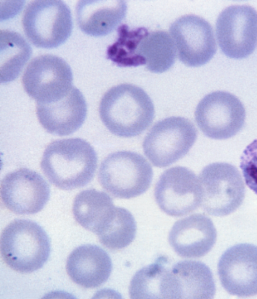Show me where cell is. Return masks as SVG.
I'll return each mask as SVG.
<instances>
[{
    "label": "cell",
    "mask_w": 257,
    "mask_h": 299,
    "mask_svg": "<svg viewBox=\"0 0 257 299\" xmlns=\"http://www.w3.org/2000/svg\"><path fill=\"white\" fill-rule=\"evenodd\" d=\"M97 165L96 153L86 140L78 138L57 140L46 148L41 169L57 187L71 190L83 187L93 179Z\"/></svg>",
    "instance_id": "obj_1"
},
{
    "label": "cell",
    "mask_w": 257,
    "mask_h": 299,
    "mask_svg": "<svg viewBox=\"0 0 257 299\" xmlns=\"http://www.w3.org/2000/svg\"><path fill=\"white\" fill-rule=\"evenodd\" d=\"M100 119L113 134L132 137L141 134L152 123L155 108L141 88L130 84L113 86L102 96L99 104Z\"/></svg>",
    "instance_id": "obj_2"
},
{
    "label": "cell",
    "mask_w": 257,
    "mask_h": 299,
    "mask_svg": "<svg viewBox=\"0 0 257 299\" xmlns=\"http://www.w3.org/2000/svg\"><path fill=\"white\" fill-rule=\"evenodd\" d=\"M3 260L11 268L31 273L41 268L50 253V242L44 229L37 223L16 219L3 230L0 242Z\"/></svg>",
    "instance_id": "obj_3"
},
{
    "label": "cell",
    "mask_w": 257,
    "mask_h": 299,
    "mask_svg": "<svg viewBox=\"0 0 257 299\" xmlns=\"http://www.w3.org/2000/svg\"><path fill=\"white\" fill-rule=\"evenodd\" d=\"M153 177V168L141 154L118 151L108 155L101 162L98 181L113 196L130 199L145 193Z\"/></svg>",
    "instance_id": "obj_4"
},
{
    "label": "cell",
    "mask_w": 257,
    "mask_h": 299,
    "mask_svg": "<svg viewBox=\"0 0 257 299\" xmlns=\"http://www.w3.org/2000/svg\"><path fill=\"white\" fill-rule=\"evenodd\" d=\"M22 24L29 40L36 47L53 49L71 35L73 23L68 6L62 1L38 0L27 6Z\"/></svg>",
    "instance_id": "obj_5"
},
{
    "label": "cell",
    "mask_w": 257,
    "mask_h": 299,
    "mask_svg": "<svg viewBox=\"0 0 257 299\" xmlns=\"http://www.w3.org/2000/svg\"><path fill=\"white\" fill-rule=\"evenodd\" d=\"M197 130L189 119L172 116L155 123L143 143L145 155L156 167L168 166L184 157L195 143Z\"/></svg>",
    "instance_id": "obj_6"
},
{
    "label": "cell",
    "mask_w": 257,
    "mask_h": 299,
    "mask_svg": "<svg viewBox=\"0 0 257 299\" xmlns=\"http://www.w3.org/2000/svg\"><path fill=\"white\" fill-rule=\"evenodd\" d=\"M198 178L202 191L201 206L208 214L226 216L241 205L245 186L234 166L224 162L211 163L202 170Z\"/></svg>",
    "instance_id": "obj_7"
},
{
    "label": "cell",
    "mask_w": 257,
    "mask_h": 299,
    "mask_svg": "<svg viewBox=\"0 0 257 299\" xmlns=\"http://www.w3.org/2000/svg\"><path fill=\"white\" fill-rule=\"evenodd\" d=\"M246 117L243 105L234 95L217 91L204 97L195 111L198 126L207 137L228 139L243 127Z\"/></svg>",
    "instance_id": "obj_8"
},
{
    "label": "cell",
    "mask_w": 257,
    "mask_h": 299,
    "mask_svg": "<svg viewBox=\"0 0 257 299\" xmlns=\"http://www.w3.org/2000/svg\"><path fill=\"white\" fill-rule=\"evenodd\" d=\"M73 74L68 64L55 55L46 54L34 58L22 77L24 88L37 103L58 99L73 86Z\"/></svg>",
    "instance_id": "obj_9"
},
{
    "label": "cell",
    "mask_w": 257,
    "mask_h": 299,
    "mask_svg": "<svg viewBox=\"0 0 257 299\" xmlns=\"http://www.w3.org/2000/svg\"><path fill=\"white\" fill-rule=\"evenodd\" d=\"M216 34L220 48L227 57H247L257 43V11L247 5L227 7L217 19Z\"/></svg>",
    "instance_id": "obj_10"
},
{
    "label": "cell",
    "mask_w": 257,
    "mask_h": 299,
    "mask_svg": "<svg viewBox=\"0 0 257 299\" xmlns=\"http://www.w3.org/2000/svg\"><path fill=\"white\" fill-rule=\"evenodd\" d=\"M156 201L168 215L181 216L201 206L202 191L199 178L191 170L175 166L160 176L154 191Z\"/></svg>",
    "instance_id": "obj_11"
},
{
    "label": "cell",
    "mask_w": 257,
    "mask_h": 299,
    "mask_svg": "<svg viewBox=\"0 0 257 299\" xmlns=\"http://www.w3.org/2000/svg\"><path fill=\"white\" fill-rule=\"evenodd\" d=\"M169 31L179 59L186 66H202L215 55L213 31L204 19L191 14L183 16L171 25Z\"/></svg>",
    "instance_id": "obj_12"
},
{
    "label": "cell",
    "mask_w": 257,
    "mask_h": 299,
    "mask_svg": "<svg viewBox=\"0 0 257 299\" xmlns=\"http://www.w3.org/2000/svg\"><path fill=\"white\" fill-rule=\"evenodd\" d=\"M50 195L45 179L38 172L22 168L7 174L1 184L5 206L18 214H32L43 209Z\"/></svg>",
    "instance_id": "obj_13"
},
{
    "label": "cell",
    "mask_w": 257,
    "mask_h": 299,
    "mask_svg": "<svg viewBox=\"0 0 257 299\" xmlns=\"http://www.w3.org/2000/svg\"><path fill=\"white\" fill-rule=\"evenodd\" d=\"M221 285L238 297L257 294V246L239 243L227 249L218 263Z\"/></svg>",
    "instance_id": "obj_14"
},
{
    "label": "cell",
    "mask_w": 257,
    "mask_h": 299,
    "mask_svg": "<svg viewBox=\"0 0 257 299\" xmlns=\"http://www.w3.org/2000/svg\"><path fill=\"white\" fill-rule=\"evenodd\" d=\"M85 98L73 86L61 98L47 103H37L36 113L40 123L49 133L66 136L78 130L87 115Z\"/></svg>",
    "instance_id": "obj_15"
},
{
    "label": "cell",
    "mask_w": 257,
    "mask_h": 299,
    "mask_svg": "<svg viewBox=\"0 0 257 299\" xmlns=\"http://www.w3.org/2000/svg\"><path fill=\"white\" fill-rule=\"evenodd\" d=\"M212 221L204 214L196 213L176 221L169 235L175 251L184 258H199L208 253L216 240Z\"/></svg>",
    "instance_id": "obj_16"
},
{
    "label": "cell",
    "mask_w": 257,
    "mask_h": 299,
    "mask_svg": "<svg viewBox=\"0 0 257 299\" xmlns=\"http://www.w3.org/2000/svg\"><path fill=\"white\" fill-rule=\"evenodd\" d=\"M112 261L108 253L98 246L87 244L74 249L66 262V271L76 284L85 288L98 287L108 279Z\"/></svg>",
    "instance_id": "obj_17"
},
{
    "label": "cell",
    "mask_w": 257,
    "mask_h": 299,
    "mask_svg": "<svg viewBox=\"0 0 257 299\" xmlns=\"http://www.w3.org/2000/svg\"><path fill=\"white\" fill-rule=\"evenodd\" d=\"M171 298H213L215 284L212 273L205 263L183 260L170 269Z\"/></svg>",
    "instance_id": "obj_18"
},
{
    "label": "cell",
    "mask_w": 257,
    "mask_h": 299,
    "mask_svg": "<svg viewBox=\"0 0 257 299\" xmlns=\"http://www.w3.org/2000/svg\"><path fill=\"white\" fill-rule=\"evenodd\" d=\"M126 11L124 1H80L76 8V19L83 33L93 37L104 36L118 27Z\"/></svg>",
    "instance_id": "obj_19"
},
{
    "label": "cell",
    "mask_w": 257,
    "mask_h": 299,
    "mask_svg": "<svg viewBox=\"0 0 257 299\" xmlns=\"http://www.w3.org/2000/svg\"><path fill=\"white\" fill-rule=\"evenodd\" d=\"M115 207L107 193L89 189L76 195L72 211L76 221L81 226L98 234L108 222Z\"/></svg>",
    "instance_id": "obj_20"
},
{
    "label": "cell",
    "mask_w": 257,
    "mask_h": 299,
    "mask_svg": "<svg viewBox=\"0 0 257 299\" xmlns=\"http://www.w3.org/2000/svg\"><path fill=\"white\" fill-rule=\"evenodd\" d=\"M176 53L172 38L164 31L148 32L139 45V56L147 69L154 73H162L171 68Z\"/></svg>",
    "instance_id": "obj_21"
},
{
    "label": "cell",
    "mask_w": 257,
    "mask_h": 299,
    "mask_svg": "<svg viewBox=\"0 0 257 299\" xmlns=\"http://www.w3.org/2000/svg\"><path fill=\"white\" fill-rule=\"evenodd\" d=\"M0 78L6 83L15 80L32 54V48L19 33L1 30Z\"/></svg>",
    "instance_id": "obj_22"
},
{
    "label": "cell",
    "mask_w": 257,
    "mask_h": 299,
    "mask_svg": "<svg viewBox=\"0 0 257 299\" xmlns=\"http://www.w3.org/2000/svg\"><path fill=\"white\" fill-rule=\"evenodd\" d=\"M148 32L144 27L131 30L126 25L120 26L116 41L107 49V59L119 67L144 65L139 55V49L142 39Z\"/></svg>",
    "instance_id": "obj_23"
},
{
    "label": "cell",
    "mask_w": 257,
    "mask_h": 299,
    "mask_svg": "<svg viewBox=\"0 0 257 299\" xmlns=\"http://www.w3.org/2000/svg\"><path fill=\"white\" fill-rule=\"evenodd\" d=\"M169 268L156 262L143 267L133 277L129 293L131 298H166Z\"/></svg>",
    "instance_id": "obj_24"
},
{
    "label": "cell",
    "mask_w": 257,
    "mask_h": 299,
    "mask_svg": "<svg viewBox=\"0 0 257 299\" xmlns=\"http://www.w3.org/2000/svg\"><path fill=\"white\" fill-rule=\"evenodd\" d=\"M136 232L137 223L132 213L125 208L115 207L108 223L97 236L106 247L119 250L133 241Z\"/></svg>",
    "instance_id": "obj_25"
},
{
    "label": "cell",
    "mask_w": 257,
    "mask_h": 299,
    "mask_svg": "<svg viewBox=\"0 0 257 299\" xmlns=\"http://www.w3.org/2000/svg\"><path fill=\"white\" fill-rule=\"evenodd\" d=\"M240 168L246 184L257 195V139L244 150L240 157Z\"/></svg>",
    "instance_id": "obj_26"
}]
</instances>
